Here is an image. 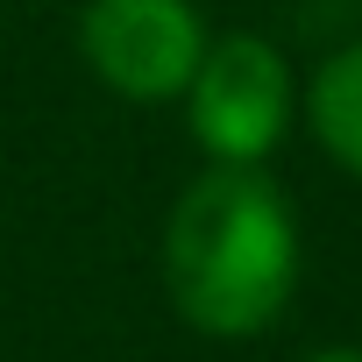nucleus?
<instances>
[{
	"label": "nucleus",
	"instance_id": "f257e3e1",
	"mask_svg": "<svg viewBox=\"0 0 362 362\" xmlns=\"http://www.w3.org/2000/svg\"><path fill=\"white\" fill-rule=\"evenodd\" d=\"M305 277L298 206L263 163H206L163 221V298L199 341H263Z\"/></svg>",
	"mask_w": 362,
	"mask_h": 362
},
{
	"label": "nucleus",
	"instance_id": "f03ea898",
	"mask_svg": "<svg viewBox=\"0 0 362 362\" xmlns=\"http://www.w3.org/2000/svg\"><path fill=\"white\" fill-rule=\"evenodd\" d=\"M177 114L206 163H270L298 128V71L256 29L206 36L199 71L177 93Z\"/></svg>",
	"mask_w": 362,
	"mask_h": 362
},
{
	"label": "nucleus",
	"instance_id": "7ed1b4c3",
	"mask_svg": "<svg viewBox=\"0 0 362 362\" xmlns=\"http://www.w3.org/2000/svg\"><path fill=\"white\" fill-rule=\"evenodd\" d=\"M206 15L192 0H86L78 57L128 107H177L185 78L206 57Z\"/></svg>",
	"mask_w": 362,
	"mask_h": 362
},
{
	"label": "nucleus",
	"instance_id": "20e7f679",
	"mask_svg": "<svg viewBox=\"0 0 362 362\" xmlns=\"http://www.w3.org/2000/svg\"><path fill=\"white\" fill-rule=\"evenodd\" d=\"M298 128L341 177L362 185V36H348L313 64V78L298 86Z\"/></svg>",
	"mask_w": 362,
	"mask_h": 362
},
{
	"label": "nucleus",
	"instance_id": "39448f33",
	"mask_svg": "<svg viewBox=\"0 0 362 362\" xmlns=\"http://www.w3.org/2000/svg\"><path fill=\"white\" fill-rule=\"evenodd\" d=\"M298 362H362V341H327V348H305Z\"/></svg>",
	"mask_w": 362,
	"mask_h": 362
}]
</instances>
